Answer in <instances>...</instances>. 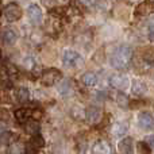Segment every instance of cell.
<instances>
[{
    "label": "cell",
    "instance_id": "1",
    "mask_svg": "<svg viewBox=\"0 0 154 154\" xmlns=\"http://www.w3.org/2000/svg\"><path fill=\"white\" fill-rule=\"evenodd\" d=\"M131 58H133V49L128 45H122L118 46L112 51L109 62H111V66L115 69H125L131 62Z\"/></svg>",
    "mask_w": 154,
    "mask_h": 154
},
{
    "label": "cell",
    "instance_id": "2",
    "mask_svg": "<svg viewBox=\"0 0 154 154\" xmlns=\"http://www.w3.org/2000/svg\"><path fill=\"white\" fill-rule=\"evenodd\" d=\"M62 64L69 69H79L84 65V57L73 49H65L62 53Z\"/></svg>",
    "mask_w": 154,
    "mask_h": 154
},
{
    "label": "cell",
    "instance_id": "3",
    "mask_svg": "<svg viewBox=\"0 0 154 154\" xmlns=\"http://www.w3.org/2000/svg\"><path fill=\"white\" fill-rule=\"evenodd\" d=\"M61 79H62V73L57 68H49V69L42 70V73H41V82L45 87H53L57 82H60Z\"/></svg>",
    "mask_w": 154,
    "mask_h": 154
},
{
    "label": "cell",
    "instance_id": "4",
    "mask_svg": "<svg viewBox=\"0 0 154 154\" xmlns=\"http://www.w3.org/2000/svg\"><path fill=\"white\" fill-rule=\"evenodd\" d=\"M3 16L5 18L7 22L14 23V22H18L23 16V10L18 3H8L3 10Z\"/></svg>",
    "mask_w": 154,
    "mask_h": 154
},
{
    "label": "cell",
    "instance_id": "5",
    "mask_svg": "<svg viewBox=\"0 0 154 154\" xmlns=\"http://www.w3.org/2000/svg\"><path fill=\"white\" fill-rule=\"evenodd\" d=\"M109 84L118 91H126L130 87V79L125 73H114L109 77Z\"/></svg>",
    "mask_w": 154,
    "mask_h": 154
},
{
    "label": "cell",
    "instance_id": "6",
    "mask_svg": "<svg viewBox=\"0 0 154 154\" xmlns=\"http://www.w3.org/2000/svg\"><path fill=\"white\" fill-rule=\"evenodd\" d=\"M27 16H29V20L31 22L34 26H39L43 20V12L41 10V7L35 3L30 4L27 7Z\"/></svg>",
    "mask_w": 154,
    "mask_h": 154
},
{
    "label": "cell",
    "instance_id": "7",
    "mask_svg": "<svg viewBox=\"0 0 154 154\" xmlns=\"http://www.w3.org/2000/svg\"><path fill=\"white\" fill-rule=\"evenodd\" d=\"M137 122H138L139 128H142V130H145V131H153L154 130V116L150 114V112L142 111L141 114H138Z\"/></svg>",
    "mask_w": 154,
    "mask_h": 154
},
{
    "label": "cell",
    "instance_id": "8",
    "mask_svg": "<svg viewBox=\"0 0 154 154\" xmlns=\"http://www.w3.org/2000/svg\"><path fill=\"white\" fill-rule=\"evenodd\" d=\"M103 118V109L100 107H96V106H89L87 109H85V116L84 119L87 120L89 125H96L99 123Z\"/></svg>",
    "mask_w": 154,
    "mask_h": 154
},
{
    "label": "cell",
    "instance_id": "9",
    "mask_svg": "<svg viewBox=\"0 0 154 154\" xmlns=\"http://www.w3.org/2000/svg\"><path fill=\"white\" fill-rule=\"evenodd\" d=\"M134 139L130 137H125L118 143V150L120 154H134Z\"/></svg>",
    "mask_w": 154,
    "mask_h": 154
},
{
    "label": "cell",
    "instance_id": "10",
    "mask_svg": "<svg viewBox=\"0 0 154 154\" xmlns=\"http://www.w3.org/2000/svg\"><path fill=\"white\" fill-rule=\"evenodd\" d=\"M128 131V122L127 120H118V122L114 123L112 126V133H114L115 137L118 138H122L127 134Z\"/></svg>",
    "mask_w": 154,
    "mask_h": 154
},
{
    "label": "cell",
    "instance_id": "11",
    "mask_svg": "<svg viewBox=\"0 0 154 154\" xmlns=\"http://www.w3.org/2000/svg\"><path fill=\"white\" fill-rule=\"evenodd\" d=\"M3 42H4V45L7 46H14L16 43V41H18V32L15 31V30L12 29H7L3 31Z\"/></svg>",
    "mask_w": 154,
    "mask_h": 154
},
{
    "label": "cell",
    "instance_id": "12",
    "mask_svg": "<svg viewBox=\"0 0 154 154\" xmlns=\"http://www.w3.org/2000/svg\"><path fill=\"white\" fill-rule=\"evenodd\" d=\"M15 119L18 120L20 125H24V123H27V120L31 119V108L22 107V108L16 109V111H15Z\"/></svg>",
    "mask_w": 154,
    "mask_h": 154
},
{
    "label": "cell",
    "instance_id": "13",
    "mask_svg": "<svg viewBox=\"0 0 154 154\" xmlns=\"http://www.w3.org/2000/svg\"><path fill=\"white\" fill-rule=\"evenodd\" d=\"M131 92L135 96H138V97L139 96H143L147 92V85L142 80H134L133 84H131Z\"/></svg>",
    "mask_w": 154,
    "mask_h": 154
},
{
    "label": "cell",
    "instance_id": "14",
    "mask_svg": "<svg viewBox=\"0 0 154 154\" xmlns=\"http://www.w3.org/2000/svg\"><path fill=\"white\" fill-rule=\"evenodd\" d=\"M57 91L61 96H70L73 93V87L70 80H64V81H60V84L57 85Z\"/></svg>",
    "mask_w": 154,
    "mask_h": 154
},
{
    "label": "cell",
    "instance_id": "15",
    "mask_svg": "<svg viewBox=\"0 0 154 154\" xmlns=\"http://www.w3.org/2000/svg\"><path fill=\"white\" fill-rule=\"evenodd\" d=\"M80 81L82 82L84 85H87V87H95L96 84H97V75L93 72H85L82 73L81 77H80Z\"/></svg>",
    "mask_w": 154,
    "mask_h": 154
},
{
    "label": "cell",
    "instance_id": "16",
    "mask_svg": "<svg viewBox=\"0 0 154 154\" xmlns=\"http://www.w3.org/2000/svg\"><path fill=\"white\" fill-rule=\"evenodd\" d=\"M16 141H18V135L15 133H12V131H3L0 134V143L2 145L10 146V145H12Z\"/></svg>",
    "mask_w": 154,
    "mask_h": 154
},
{
    "label": "cell",
    "instance_id": "17",
    "mask_svg": "<svg viewBox=\"0 0 154 154\" xmlns=\"http://www.w3.org/2000/svg\"><path fill=\"white\" fill-rule=\"evenodd\" d=\"M93 154H109L111 149H109L108 143L106 141H97L92 147Z\"/></svg>",
    "mask_w": 154,
    "mask_h": 154
},
{
    "label": "cell",
    "instance_id": "18",
    "mask_svg": "<svg viewBox=\"0 0 154 154\" xmlns=\"http://www.w3.org/2000/svg\"><path fill=\"white\" fill-rule=\"evenodd\" d=\"M152 10H153L152 3H150L149 0H146V2L141 3V4L138 5V8H137L135 14H137L138 16H145V15H147V14L152 12Z\"/></svg>",
    "mask_w": 154,
    "mask_h": 154
},
{
    "label": "cell",
    "instance_id": "19",
    "mask_svg": "<svg viewBox=\"0 0 154 154\" xmlns=\"http://www.w3.org/2000/svg\"><path fill=\"white\" fill-rule=\"evenodd\" d=\"M30 143L34 145L37 149H42V147H45L46 142H45V138H43V137L39 133H34V134H31V138H30Z\"/></svg>",
    "mask_w": 154,
    "mask_h": 154
},
{
    "label": "cell",
    "instance_id": "20",
    "mask_svg": "<svg viewBox=\"0 0 154 154\" xmlns=\"http://www.w3.org/2000/svg\"><path fill=\"white\" fill-rule=\"evenodd\" d=\"M16 99H18L20 103H26L30 99V91L26 87H20L16 91Z\"/></svg>",
    "mask_w": 154,
    "mask_h": 154
},
{
    "label": "cell",
    "instance_id": "21",
    "mask_svg": "<svg viewBox=\"0 0 154 154\" xmlns=\"http://www.w3.org/2000/svg\"><path fill=\"white\" fill-rule=\"evenodd\" d=\"M115 100H116V104L120 107V108H128V106H130V100H128V97L123 92L118 93Z\"/></svg>",
    "mask_w": 154,
    "mask_h": 154
},
{
    "label": "cell",
    "instance_id": "22",
    "mask_svg": "<svg viewBox=\"0 0 154 154\" xmlns=\"http://www.w3.org/2000/svg\"><path fill=\"white\" fill-rule=\"evenodd\" d=\"M24 147L22 146V143H19L18 141L14 142L12 145H10L7 149V154H23Z\"/></svg>",
    "mask_w": 154,
    "mask_h": 154
},
{
    "label": "cell",
    "instance_id": "23",
    "mask_svg": "<svg viewBox=\"0 0 154 154\" xmlns=\"http://www.w3.org/2000/svg\"><path fill=\"white\" fill-rule=\"evenodd\" d=\"M137 154H152V149L145 141L137 143Z\"/></svg>",
    "mask_w": 154,
    "mask_h": 154
},
{
    "label": "cell",
    "instance_id": "24",
    "mask_svg": "<svg viewBox=\"0 0 154 154\" xmlns=\"http://www.w3.org/2000/svg\"><path fill=\"white\" fill-rule=\"evenodd\" d=\"M70 115H72L75 119L80 120V119H84L85 116V109L80 108V107H72L70 108Z\"/></svg>",
    "mask_w": 154,
    "mask_h": 154
},
{
    "label": "cell",
    "instance_id": "25",
    "mask_svg": "<svg viewBox=\"0 0 154 154\" xmlns=\"http://www.w3.org/2000/svg\"><path fill=\"white\" fill-rule=\"evenodd\" d=\"M23 65H24V68H26V69L34 70L35 66H37V61H35V58H34V57H31V56L24 57V58H23Z\"/></svg>",
    "mask_w": 154,
    "mask_h": 154
},
{
    "label": "cell",
    "instance_id": "26",
    "mask_svg": "<svg viewBox=\"0 0 154 154\" xmlns=\"http://www.w3.org/2000/svg\"><path fill=\"white\" fill-rule=\"evenodd\" d=\"M42 116H43V112H42V109H38V108L31 109V119H32V120H35V122H38V120H41V119H42Z\"/></svg>",
    "mask_w": 154,
    "mask_h": 154
},
{
    "label": "cell",
    "instance_id": "27",
    "mask_svg": "<svg viewBox=\"0 0 154 154\" xmlns=\"http://www.w3.org/2000/svg\"><path fill=\"white\" fill-rule=\"evenodd\" d=\"M24 154H38V149L34 146V145H31L29 142V143L24 146V150H23Z\"/></svg>",
    "mask_w": 154,
    "mask_h": 154
},
{
    "label": "cell",
    "instance_id": "28",
    "mask_svg": "<svg viewBox=\"0 0 154 154\" xmlns=\"http://www.w3.org/2000/svg\"><path fill=\"white\" fill-rule=\"evenodd\" d=\"M147 37L152 42H154V24H150V27L147 29Z\"/></svg>",
    "mask_w": 154,
    "mask_h": 154
},
{
    "label": "cell",
    "instance_id": "29",
    "mask_svg": "<svg viewBox=\"0 0 154 154\" xmlns=\"http://www.w3.org/2000/svg\"><path fill=\"white\" fill-rule=\"evenodd\" d=\"M145 142H146V143L150 146V149L154 150V135H149V137L146 138V141H145Z\"/></svg>",
    "mask_w": 154,
    "mask_h": 154
},
{
    "label": "cell",
    "instance_id": "30",
    "mask_svg": "<svg viewBox=\"0 0 154 154\" xmlns=\"http://www.w3.org/2000/svg\"><path fill=\"white\" fill-rule=\"evenodd\" d=\"M82 2H84L87 5H89V4H92V3H93V0H82Z\"/></svg>",
    "mask_w": 154,
    "mask_h": 154
}]
</instances>
